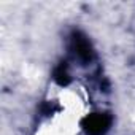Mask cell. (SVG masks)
<instances>
[{
  "label": "cell",
  "mask_w": 135,
  "mask_h": 135,
  "mask_svg": "<svg viewBox=\"0 0 135 135\" xmlns=\"http://www.w3.org/2000/svg\"><path fill=\"white\" fill-rule=\"evenodd\" d=\"M113 118L108 113H92L83 118L81 126L89 135H105L111 127Z\"/></svg>",
  "instance_id": "cell-1"
},
{
  "label": "cell",
  "mask_w": 135,
  "mask_h": 135,
  "mask_svg": "<svg viewBox=\"0 0 135 135\" xmlns=\"http://www.w3.org/2000/svg\"><path fill=\"white\" fill-rule=\"evenodd\" d=\"M72 51L84 64H88V62H91L94 59L92 46H91L89 40L81 32H73V35H72Z\"/></svg>",
  "instance_id": "cell-2"
},
{
  "label": "cell",
  "mask_w": 135,
  "mask_h": 135,
  "mask_svg": "<svg viewBox=\"0 0 135 135\" xmlns=\"http://www.w3.org/2000/svg\"><path fill=\"white\" fill-rule=\"evenodd\" d=\"M54 81L59 84V86H69L72 78H70V73H69V65L67 62H60L56 69H54Z\"/></svg>",
  "instance_id": "cell-3"
}]
</instances>
